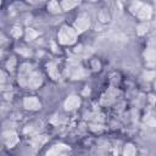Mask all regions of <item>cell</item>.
<instances>
[{"label": "cell", "mask_w": 156, "mask_h": 156, "mask_svg": "<svg viewBox=\"0 0 156 156\" xmlns=\"http://www.w3.org/2000/svg\"><path fill=\"white\" fill-rule=\"evenodd\" d=\"M59 40L61 44L70 45L76 42V32L70 27H62L59 33Z\"/></svg>", "instance_id": "1"}, {"label": "cell", "mask_w": 156, "mask_h": 156, "mask_svg": "<svg viewBox=\"0 0 156 156\" xmlns=\"http://www.w3.org/2000/svg\"><path fill=\"white\" fill-rule=\"evenodd\" d=\"M89 25H90V22L88 19H85V17H79V19H77V21L74 22V30H76L74 32L82 33L85 30H88Z\"/></svg>", "instance_id": "2"}, {"label": "cell", "mask_w": 156, "mask_h": 156, "mask_svg": "<svg viewBox=\"0 0 156 156\" xmlns=\"http://www.w3.org/2000/svg\"><path fill=\"white\" fill-rule=\"evenodd\" d=\"M25 107L28 109V110H38L40 109V102L39 100L37 99V98H34V96H27L25 101Z\"/></svg>", "instance_id": "3"}, {"label": "cell", "mask_w": 156, "mask_h": 156, "mask_svg": "<svg viewBox=\"0 0 156 156\" xmlns=\"http://www.w3.org/2000/svg\"><path fill=\"white\" fill-rule=\"evenodd\" d=\"M43 79H42V76L39 73H32L30 76V79H28V87L30 88H38V87L42 84Z\"/></svg>", "instance_id": "4"}, {"label": "cell", "mask_w": 156, "mask_h": 156, "mask_svg": "<svg viewBox=\"0 0 156 156\" xmlns=\"http://www.w3.org/2000/svg\"><path fill=\"white\" fill-rule=\"evenodd\" d=\"M4 135H5V139H6L8 146H10V148L15 146L16 144L19 143V138H17V135H16L15 132H6Z\"/></svg>", "instance_id": "5"}, {"label": "cell", "mask_w": 156, "mask_h": 156, "mask_svg": "<svg viewBox=\"0 0 156 156\" xmlns=\"http://www.w3.org/2000/svg\"><path fill=\"white\" fill-rule=\"evenodd\" d=\"M79 104H80V100H79L78 96H70L65 102V109L66 110H73V109L78 107Z\"/></svg>", "instance_id": "6"}, {"label": "cell", "mask_w": 156, "mask_h": 156, "mask_svg": "<svg viewBox=\"0 0 156 156\" xmlns=\"http://www.w3.org/2000/svg\"><path fill=\"white\" fill-rule=\"evenodd\" d=\"M48 72H49V76L53 78V79H59V71H57V68H56V65L53 62H50L48 63Z\"/></svg>", "instance_id": "7"}, {"label": "cell", "mask_w": 156, "mask_h": 156, "mask_svg": "<svg viewBox=\"0 0 156 156\" xmlns=\"http://www.w3.org/2000/svg\"><path fill=\"white\" fill-rule=\"evenodd\" d=\"M138 16H139L142 20H148L149 17L151 16V9L149 6H143L139 11H138Z\"/></svg>", "instance_id": "8"}, {"label": "cell", "mask_w": 156, "mask_h": 156, "mask_svg": "<svg viewBox=\"0 0 156 156\" xmlns=\"http://www.w3.org/2000/svg\"><path fill=\"white\" fill-rule=\"evenodd\" d=\"M124 156H135V148L132 145V144H127L124 146V151H123Z\"/></svg>", "instance_id": "9"}, {"label": "cell", "mask_w": 156, "mask_h": 156, "mask_svg": "<svg viewBox=\"0 0 156 156\" xmlns=\"http://www.w3.org/2000/svg\"><path fill=\"white\" fill-rule=\"evenodd\" d=\"M48 9H49L50 12H54V14L60 12V6H59V3H57V1H51V3H49Z\"/></svg>", "instance_id": "10"}, {"label": "cell", "mask_w": 156, "mask_h": 156, "mask_svg": "<svg viewBox=\"0 0 156 156\" xmlns=\"http://www.w3.org/2000/svg\"><path fill=\"white\" fill-rule=\"evenodd\" d=\"M31 72V65L30 63H23L20 68V74H25V76H30Z\"/></svg>", "instance_id": "11"}, {"label": "cell", "mask_w": 156, "mask_h": 156, "mask_svg": "<svg viewBox=\"0 0 156 156\" xmlns=\"http://www.w3.org/2000/svg\"><path fill=\"white\" fill-rule=\"evenodd\" d=\"M78 3L77 1H62L61 3V6L63 10H71L72 8H74Z\"/></svg>", "instance_id": "12"}, {"label": "cell", "mask_w": 156, "mask_h": 156, "mask_svg": "<svg viewBox=\"0 0 156 156\" xmlns=\"http://www.w3.org/2000/svg\"><path fill=\"white\" fill-rule=\"evenodd\" d=\"M45 142H47V137H45V135H42V137L36 138V139H34V142H33V145L36 146V148H38V146H42Z\"/></svg>", "instance_id": "13"}, {"label": "cell", "mask_w": 156, "mask_h": 156, "mask_svg": "<svg viewBox=\"0 0 156 156\" xmlns=\"http://www.w3.org/2000/svg\"><path fill=\"white\" fill-rule=\"evenodd\" d=\"M38 36V32L32 30V28H28L27 30V33H26V37H27V40H33L34 38H37Z\"/></svg>", "instance_id": "14"}, {"label": "cell", "mask_w": 156, "mask_h": 156, "mask_svg": "<svg viewBox=\"0 0 156 156\" xmlns=\"http://www.w3.org/2000/svg\"><path fill=\"white\" fill-rule=\"evenodd\" d=\"M148 28H149L148 23H142V25L138 26V30H137V32H138V34H139V36H143V34H145V33H146Z\"/></svg>", "instance_id": "15"}, {"label": "cell", "mask_w": 156, "mask_h": 156, "mask_svg": "<svg viewBox=\"0 0 156 156\" xmlns=\"http://www.w3.org/2000/svg\"><path fill=\"white\" fill-rule=\"evenodd\" d=\"M145 59L149 61H153L155 59V50L154 49H148L145 51Z\"/></svg>", "instance_id": "16"}, {"label": "cell", "mask_w": 156, "mask_h": 156, "mask_svg": "<svg viewBox=\"0 0 156 156\" xmlns=\"http://www.w3.org/2000/svg\"><path fill=\"white\" fill-rule=\"evenodd\" d=\"M99 19L102 21V22H106L110 20V14L107 12V10H102L101 12H100V16H99Z\"/></svg>", "instance_id": "17"}, {"label": "cell", "mask_w": 156, "mask_h": 156, "mask_svg": "<svg viewBox=\"0 0 156 156\" xmlns=\"http://www.w3.org/2000/svg\"><path fill=\"white\" fill-rule=\"evenodd\" d=\"M82 76H83V71H82V68H74V72L72 73V77L74 78V79H78V78H82Z\"/></svg>", "instance_id": "18"}, {"label": "cell", "mask_w": 156, "mask_h": 156, "mask_svg": "<svg viewBox=\"0 0 156 156\" xmlns=\"http://www.w3.org/2000/svg\"><path fill=\"white\" fill-rule=\"evenodd\" d=\"M15 65H16V59L15 57H11V59L8 61V63H6V66H8V68L10 71H12L14 68H15Z\"/></svg>", "instance_id": "19"}, {"label": "cell", "mask_w": 156, "mask_h": 156, "mask_svg": "<svg viewBox=\"0 0 156 156\" xmlns=\"http://www.w3.org/2000/svg\"><path fill=\"white\" fill-rule=\"evenodd\" d=\"M59 153H60L59 150H57V149L54 146L53 149H50L49 151L47 153V156H57V154H59Z\"/></svg>", "instance_id": "20"}, {"label": "cell", "mask_w": 156, "mask_h": 156, "mask_svg": "<svg viewBox=\"0 0 156 156\" xmlns=\"http://www.w3.org/2000/svg\"><path fill=\"white\" fill-rule=\"evenodd\" d=\"M17 51H19L20 54L26 55V56H30L31 55V51L30 50H26V48H19V49H17Z\"/></svg>", "instance_id": "21"}, {"label": "cell", "mask_w": 156, "mask_h": 156, "mask_svg": "<svg viewBox=\"0 0 156 156\" xmlns=\"http://www.w3.org/2000/svg\"><path fill=\"white\" fill-rule=\"evenodd\" d=\"M21 34H22L21 28H19V27H15L14 30H12V36H15V37H20Z\"/></svg>", "instance_id": "22"}, {"label": "cell", "mask_w": 156, "mask_h": 156, "mask_svg": "<svg viewBox=\"0 0 156 156\" xmlns=\"http://www.w3.org/2000/svg\"><path fill=\"white\" fill-rule=\"evenodd\" d=\"M154 77H155V72H153V71H151V72H146V73H145V78H146L148 80L153 79Z\"/></svg>", "instance_id": "23"}, {"label": "cell", "mask_w": 156, "mask_h": 156, "mask_svg": "<svg viewBox=\"0 0 156 156\" xmlns=\"http://www.w3.org/2000/svg\"><path fill=\"white\" fill-rule=\"evenodd\" d=\"M5 79H6V76H5V73L0 71V84H3L5 82Z\"/></svg>", "instance_id": "24"}, {"label": "cell", "mask_w": 156, "mask_h": 156, "mask_svg": "<svg viewBox=\"0 0 156 156\" xmlns=\"http://www.w3.org/2000/svg\"><path fill=\"white\" fill-rule=\"evenodd\" d=\"M90 128H91V131H94V132H96V131H98V132H100V131L102 129V128H101V126H91Z\"/></svg>", "instance_id": "25"}, {"label": "cell", "mask_w": 156, "mask_h": 156, "mask_svg": "<svg viewBox=\"0 0 156 156\" xmlns=\"http://www.w3.org/2000/svg\"><path fill=\"white\" fill-rule=\"evenodd\" d=\"M0 55H1V50H0Z\"/></svg>", "instance_id": "26"}, {"label": "cell", "mask_w": 156, "mask_h": 156, "mask_svg": "<svg viewBox=\"0 0 156 156\" xmlns=\"http://www.w3.org/2000/svg\"><path fill=\"white\" fill-rule=\"evenodd\" d=\"M0 150H1V145H0Z\"/></svg>", "instance_id": "27"}, {"label": "cell", "mask_w": 156, "mask_h": 156, "mask_svg": "<svg viewBox=\"0 0 156 156\" xmlns=\"http://www.w3.org/2000/svg\"><path fill=\"white\" fill-rule=\"evenodd\" d=\"M0 5H1V3H0Z\"/></svg>", "instance_id": "28"}, {"label": "cell", "mask_w": 156, "mask_h": 156, "mask_svg": "<svg viewBox=\"0 0 156 156\" xmlns=\"http://www.w3.org/2000/svg\"><path fill=\"white\" fill-rule=\"evenodd\" d=\"M62 156H65V155H62Z\"/></svg>", "instance_id": "29"}]
</instances>
